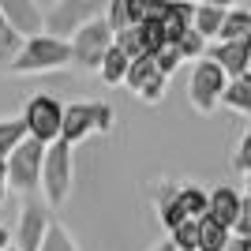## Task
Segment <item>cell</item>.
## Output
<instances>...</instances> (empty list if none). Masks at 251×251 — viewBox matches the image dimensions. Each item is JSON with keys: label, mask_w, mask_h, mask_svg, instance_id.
Instances as JSON below:
<instances>
[{"label": "cell", "mask_w": 251, "mask_h": 251, "mask_svg": "<svg viewBox=\"0 0 251 251\" xmlns=\"http://www.w3.org/2000/svg\"><path fill=\"white\" fill-rule=\"evenodd\" d=\"M72 64V45L60 42V38H49V34H34L23 42V49L11 56V72L15 75H42V72H56V68H68Z\"/></svg>", "instance_id": "cell-1"}, {"label": "cell", "mask_w": 251, "mask_h": 251, "mask_svg": "<svg viewBox=\"0 0 251 251\" xmlns=\"http://www.w3.org/2000/svg\"><path fill=\"white\" fill-rule=\"evenodd\" d=\"M42 157H45V143L26 135L19 147L4 157V161H8V191L34 195L38 184H42Z\"/></svg>", "instance_id": "cell-2"}, {"label": "cell", "mask_w": 251, "mask_h": 251, "mask_svg": "<svg viewBox=\"0 0 251 251\" xmlns=\"http://www.w3.org/2000/svg\"><path fill=\"white\" fill-rule=\"evenodd\" d=\"M225 83L229 75L221 72L210 56H199V64L191 68V79H188V98H191V109L199 116H210L214 109L221 105V94H225Z\"/></svg>", "instance_id": "cell-3"}, {"label": "cell", "mask_w": 251, "mask_h": 251, "mask_svg": "<svg viewBox=\"0 0 251 251\" xmlns=\"http://www.w3.org/2000/svg\"><path fill=\"white\" fill-rule=\"evenodd\" d=\"M45 188V199L52 206H60L68 199V191H72V147L64 143V139H52L45 143V157H42V184Z\"/></svg>", "instance_id": "cell-4"}, {"label": "cell", "mask_w": 251, "mask_h": 251, "mask_svg": "<svg viewBox=\"0 0 251 251\" xmlns=\"http://www.w3.org/2000/svg\"><path fill=\"white\" fill-rule=\"evenodd\" d=\"M101 0H60L52 11H45V26L42 34H49V38H60V42H72V34L79 30V26H86L90 19H98L101 15Z\"/></svg>", "instance_id": "cell-5"}, {"label": "cell", "mask_w": 251, "mask_h": 251, "mask_svg": "<svg viewBox=\"0 0 251 251\" xmlns=\"http://www.w3.org/2000/svg\"><path fill=\"white\" fill-rule=\"evenodd\" d=\"M60 120H64V105L52 94H34L23 109V124H26V135L38 139V143H52L60 139Z\"/></svg>", "instance_id": "cell-6"}, {"label": "cell", "mask_w": 251, "mask_h": 251, "mask_svg": "<svg viewBox=\"0 0 251 251\" xmlns=\"http://www.w3.org/2000/svg\"><path fill=\"white\" fill-rule=\"evenodd\" d=\"M68 45H72V64H79V68H98L105 49L113 45V30H109L105 15H98V19H90L86 26H79Z\"/></svg>", "instance_id": "cell-7"}, {"label": "cell", "mask_w": 251, "mask_h": 251, "mask_svg": "<svg viewBox=\"0 0 251 251\" xmlns=\"http://www.w3.org/2000/svg\"><path fill=\"white\" fill-rule=\"evenodd\" d=\"M45 229H49V214H45L42 199L23 195L19 229H15V248H19V251H38V248H42V240H45Z\"/></svg>", "instance_id": "cell-8"}, {"label": "cell", "mask_w": 251, "mask_h": 251, "mask_svg": "<svg viewBox=\"0 0 251 251\" xmlns=\"http://www.w3.org/2000/svg\"><path fill=\"white\" fill-rule=\"evenodd\" d=\"M90 131H98V101H75L64 105V120H60V139L68 147L83 143Z\"/></svg>", "instance_id": "cell-9"}, {"label": "cell", "mask_w": 251, "mask_h": 251, "mask_svg": "<svg viewBox=\"0 0 251 251\" xmlns=\"http://www.w3.org/2000/svg\"><path fill=\"white\" fill-rule=\"evenodd\" d=\"M206 56L218 64V68L229 75V79H236V75L251 72V38H236V42L206 45Z\"/></svg>", "instance_id": "cell-10"}, {"label": "cell", "mask_w": 251, "mask_h": 251, "mask_svg": "<svg viewBox=\"0 0 251 251\" xmlns=\"http://www.w3.org/2000/svg\"><path fill=\"white\" fill-rule=\"evenodd\" d=\"M0 15L23 34V38H34V34H42L45 26V11L34 4V0H0Z\"/></svg>", "instance_id": "cell-11"}, {"label": "cell", "mask_w": 251, "mask_h": 251, "mask_svg": "<svg viewBox=\"0 0 251 251\" xmlns=\"http://www.w3.org/2000/svg\"><path fill=\"white\" fill-rule=\"evenodd\" d=\"M240 210H244V195L236 188H214L210 191V206H206V214L214 221H221L225 229H232V221L240 218Z\"/></svg>", "instance_id": "cell-12"}, {"label": "cell", "mask_w": 251, "mask_h": 251, "mask_svg": "<svg viewBox=\"0 0 251 251\" xmlns=\"http://www.w3.org/2000/svg\"><path fill=\"white\" fill-rule=\"evenodd\" d=\"M221 105L232 109V113H240V116H251V72H244V75H236V79L225 83Z\"/></svg>", "instance_id": "cell-13"}, {"label": "cell", "mask_w": 251, "mask_h": 251, "mask_svg": "<svg viewBox=\"0 0 251 251\" xmlns=\"http://www.w3.org/2000/svg\"><path fill=\"white\" fill-rule=\"evenodd\" d=\"M229 240H232V232L221 221H214L210 214L199 218V244H195V251H225Z\"/></svg>", "instance_id": "cell-14"}, {"label": "cell", "mask_w": 251, "mask_h": 251, "mask_svg": "<svg viewBox=\"0 0 251 251\" xmlns=\"http://www.w3.org/2000/svg\"><path fill=\"white\" fill-rule=\"evenodd\" d=\"M127 52L124 49H116V42L105 49V56H101V64H98V72H101V83L105 86H120L124 83V75H127Z\"/></svg>", "instance_id": "cell-15"}, {"label": "cell", "mask_w": 251, "mask_h": 251, "mask_svg": "<svg viewBox=\"0 0 251 251\" xmlns=\"http://www.w3.org/2000/svg\"><path fill=\"white\" fill-rule=\"evenodd\" d=\"M154 75H161V72H157V64H154V56H150V52H143V56H135V60L127 64L124 86L131 90V94H139V90H143V86H147Z\"/></svg>", "instance_id": "cell-16"}, {"label": "cell", "mask_w": 251, "mask_h": 251, "mask_svg": "<svg viewBox=\"0 0 251 251\" xmlns=\"http://www.w3.org/2000/svg\"><path fill=\"white\" fill-rule=\"evenodd\" d=\"M221 19H225V8H210V4H195V15H191V26L202 34V38H218Z\"/></svg>", "instance_id": "cell-17"}, {"label": "cell", "mask_w": 251, "mask_h": 251, "mask_svg": "<svg viewBox=\"0 0 251 251\" xmlns=\"http://www.w3.org/2000/svg\"><path fill=\"white\" fill-rule=\"evenodd\" d=\"M176 191H180V202H184V214H188V218H202V214H206L210 191L195 188V184H184V188H176Z\"/></svg>", "instance_id": "cell-18"}, {"label": "cell", "mask_w": 251, "mask_h": 251, "mask_svg": "<svg viewBox=\"0 0 251 251\" xmlns=\"http://www.w3.org/2000/svg\"><path fill=\"white\" fill-rule=\"evenodd\" d=\"M169 240H173L176 251H195V244H199V218H188V221H180L176 229H169Z\"/></svg>", "instance_id": "cell-19"}, {"label": "cell", "mask_w": 251, "mask_h": 251, "mask_svg": "<svg viewBox=\"0 0 251 251\" xmlns=\"http://www.w3.org/2000/svg\"><path fill=\"white\" fill-rule=\"evenodd\" d=\"M23 139H26V124H23V116H19V120H0V157H8Z\"/></svg>", "instance_id": "cell-20"}, {"label": "cell", "mask_w": 251, "mask_h": 251, "mask_svg": "<svg viewBox=\"0 0 251 251\" xmlns=\"http://www.w3.org/2000/svg\"><path fill=\"white\" fill-rule=\"evenodd\" d=\"M23 42H26V38H23L4 15H0V64H11V56L23 49Z\"/></svg>", "instance_id": "cell-21"}, {"label": "cell", "mask_w": 251, "mask_h": 251, "mask_svg": "<svg viewBox=\"0 0 251 251\" xmlns=\"http://www.w3.org/2000/svg\"><path fill=\"white\" fill-rule=\"evenodd\" d=\"M38 251H79L75 248V240L68 236V229H64L60 221H49V229H45V240Z\"/></svg>", "instance_id": "cell-22"}, {"label": "cell", "mask_w": 251, "mask_h": 251, "mask_svg": "<svg viewBox=\"0 0 251 251\" xmlns=\"http://www.w3.org/2000/svg\"><path fill=\"white\" fill-rule=\"evenodd\" d=\"M176 49H180V56H184V60H191V56L199 60V56H206V38H202L195 26H188V30L176 38Z\"/></svg>", "instance_id": "cell-23"}, {"label": "cell", "mask_w": 251, "mask_h": 251, "mask_svg": "<svg viewBox=\"0 0 251 251\" xmlns=\"http://www.w3.org/2000/svg\"><path fill=\"white\" fill-rule=\"evenodd\" d=\"M105 23H109V30L120 34L131 26V19H127V0H105Z\"/></svg>", "instance_id": "cell-24"}, {"label": "cell", "mask_w": 251, "mask_h": 251, "mask_svg": "<svg viewBox=\"0 0 251 251\" xmlns=\"http://www.w3.org/2000/svg\"><path fill=\"white\" fill-rule=\"evenodd\" d=\"M113 42H116V49H124L127 52V60H135V56H143V38H139V26H127V30H120V34H113Z\"/></svg>", "instance_id": "cell-25"}, {"label": "cell", "mask_w": 251, "mask_h": 251, "mask_svg": "<svg viewBox=\"0 0 251 251\" xmlns=\"http://www.w3.org/2000/svg\"><path fill=\"white\" fill-rule=\"evenodd\" d=\"M180 60H184V56H180V49H176L173 42L161 45V49L154 52V64H157V72H161V75H173V72L180 68Z\"/></svg>", "instance_id": "cell-26"}, {"label": "cell", "mask_w": 251, "mask_h": 251, "mask_svg": "<svg viewBox=\"0 0 251 251\" xmlns=\"http://www.w3.org/2000/svg\"><path fill=\"white\" fill-rule=\"evenodd\" d=\"M165 86H169V75H154V79H150V83L139 90V98H143L147 105H157L161 98H165Z\"/></svg>", "instance_id": "cell-27"}, {"label": "cell", "mask_w": 251, "mask_h": 251, "mask_svg": "<svg viewBox=\"0 0 251 251\" xmlns=\"http://www.w3.org/2000/svg\"><path fill=\"white\" fill-rule=\"evenodd\" d=\"M232 165L240 169L244 176H251V131L240 139V147H236V154H232Z\"/></svg>", "instance_id": "cell-28"}, {"label": "cell", "mask_w": 251, "mask_h": 251, "mask_svg": "<svg viewBox=\"0 0 251 251\" xmlns=\"http://www.w3.org/2000/svg\"><path fill=\"white\" fill-rule=\"evenodd\" d=\"M113 131V105L98 101V135H109Z\"/></svg>", "instance_id": "cell-29"}, {"label": "cell", "mask_w": 251, "mask_h": 251, "mask_svg": "<svg viewBox=\"0 0 251 251\" xmlns=\"http://www.w3.org/2000/svg\"><path fill=\"white\" fill-rule=\"evenodd\" d=\"M150 11V0H127V19H131V26H139V23L147 19Z\"/></svg>", "instance_id": "cell-30"}, {"label": "cell", "mask_w": 251, "mask_h": 251, "mask_svg": "<svg viewBox=\"0 0 251 251\" xmlns=\"http://www.w3.org/2000/svg\"><path fill=\"white\" fill-rule=\"evenodd\" d=\"M229 232H236V236H251V214H248V210H240V218L232 221Z\"/></svg>", "instance_id": "cell-31"}, {"label": "cell", "mask_w": 251, "mask_h": 251, "mask_svg": "<svg viewBox=\"0 0 251 251\" xmlns=\"http://www.w3.org/2000/svg\"><path fill=\"white\" fill-rule=\"evenodd\" d=\"M225 251H251V236H232Z\"/></svg>", "instance_id": "cell-32"}, {"label": "cell", "mask_w": 251, "mask_h": 251, "mask_svg": "<svg viewBox=\"0 0 251 251\" xmlns=\"http://www.w3.org/2000/svg\"><path fill=\"white\" fill-rule=\"evenodd\" d=\"M4 195H8V161L0 157V202H4Z\"/></svg>", "instance_id": "cell-33"}, {"label": "cell", "mask_w": 251, "mask_h": 251, "mask_svg": "<svg viewBox=\"0 0 251 251\" xmlns=\"http://www.w3.org/2000/svg\"><path fill=\"white\" fill-rule=\"evenodd\" d=\"M199 4H210V8H236V4H240V0H199Z\"/></svg>", "instance_id": "cell-34"}, {"label": "cell", "mask_w": 251, "mask_h": 251, "mask_svg": "<svg viewBox=\"0 0 251 251\" xmlns=\"http://www.w3.org/2000/svg\"><path fill=\"white\" fill-rule=\"evenodd\" d=\"M8 244H11V232H8V229H4V225H0V251L8 248Z\"/></svg>", "instance_id": "cell-35"}, {"label": "cell", "mask_w": 251, "mask_h": 251, "mask_svg": "<svg viewBox=\"0 0 251 251\" xmlns=\"http://www.w3.org/2000/svg\"><path fill=\"white\" fill-rule=\"evenodd\" d=\"M244 210L251 214V176H248V195H244Z\"/></svg>", "instance_id": "cell-36"}, {"label": "cell", "mask_w": 251, "mask_h": 251, "mask_svg": "<svg viewBox=\"0 0 251 251\" xmlns=\"http://www.w3.org/2000/svg\"><path fill=\"white\" fill-rule=\"evenodd\" d=\"M154 251H176V248H173V240H161V244H157Z\"/></svg>", "instance_id": "cell-37"}, {"label": "cell", "mask_w": 251, "mask_h": 251, "mask_svg": "<svg viewBox=\"0 0 251 251\" xmlns=\"http://www.w3.org/2000/svg\"><path fill=\"white\" fill-rule=\"evenodd\" d=\"M4 251H19V248H11V244H8V248H4Z\"/></svg>", "instance_id": "cell-38"}]
</instances>
